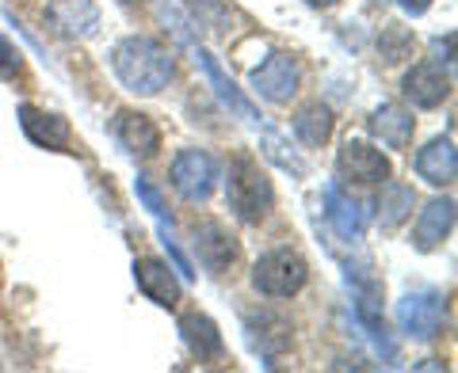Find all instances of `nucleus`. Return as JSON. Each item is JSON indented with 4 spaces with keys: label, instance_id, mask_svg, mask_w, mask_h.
I'll list each match as a JSON object with an SVG mask.
<instances>
[{
    "label": "nucleus",
    "instance_id": "18",
    "mask_svg": "<svg viewBox=\"0 0 458 373\" xmlns=\"http://www.w3.org/2000/svg\"><path fill=\"white\" fill-rule=\"evenodd\" d=\"M412 130H417L412 114L397 104H382L375 114H370V134H375L386 149H409Z\"/></svg>",
    "mask_w": 458,
    "mask_h": 373
},
{
    "label": "nucleus",
    "instance_id": "17",
    "mask_svg": "<svg viewBox=\"0 0 458 373\" xmlns=\"http://www.w3.org/2000/svg\"><path fill=\"white\" fill-rule=\"evenodd\" d=\"M417 176L432 186H451L458 176V153L451 137H432L417 153Z\"/></svg>",
    "mask_w": 458,
    "mask_h": 373
},
{
    "label": "nucleus",
    "instance_id": "14",
    "mask_svg": "<svg viewBox=\"0 0 458 373\" xmlns=\"http://www.w3.org/2000/svg\"><path fill=\"white\" fill-rule=\"evenodd\" d=\"M454 228V203L451 198H432L420 213H417V225H412V248L417 252H436L443 240L451 236Z\"/></svg>",
    "mask_w": 458,
    "mask_h": 373
},
{
    "label": "nucleus",
    "instance_id": "13",
    "mask_svg": "<svg viewBox=\"0 0 458 373\" xmlns=\"http://www.w3.org/2000/svg\"><path fill=\"white\" fill-rule=\"evenodd\" d=\"M20 126L38 149L65 153L69 145H73V126H69L62 114H54V111H38L31 104H23L20 107Z\"/></svg>",
    "mask_w": 458,
    "mask_h": 373
},
{
    "label": "nucleus",
    "instance_id": "10",
    "mask_svg": "<svg viewBox=\"0 0 458 373\" xmlns=\"http://www.w3.org/2000/svg\"><path fill=\"white\" fill-rule=\"evenodd\" d=\"M191 244H195L199 263H203L210 275H225V270L237 263V240H233V233H229L222 221L195 225V240Z\"/></svg>",
    "mask_w": 458,
    "mask_h": 373
},
{
    "label": "nucleus",
    "instance_id": "23",
    "mask_svg": "<svg viewBox=\"0 0 458 373\" xmlns=\"http://www.w3.org/2000/svg\"><path fill=\"white\" fill-rule=\"evenodd\" d=\"M378 50H382L386 62H401V57L412 54V35L405 31V27H397V23H386L382 35H378Z\"/></svg>",
    "mask_w": 458,
    "mask_h": 373
},
{
    "label": "nucleus",
    "instance_id": "19",
    "mask_svg": "<svg viewBox=\"0 0 458 373\" xmlns=\"http://www.w3.org/2000/svg\"><path fill=\"white\" fill-rule=\"evenodd\" d=\"M333 126H336V119H333V111H328L321 99H313V104L294 111V137L302 141L306 149H321L325 141L333 137Z\"/></svg>",
    "mask_w": 458,
    "mask_h": 373
},
{
    "label": "nucleus",
    "instance_id": "2",
    "mask_svg": "<svg viewBox=\"0 0 458 373\" xmlns=\"http://www.w3.org/2000/svg\"><path fill=\"white\" fill-rule=\"evenodd\" d=\"M225 203L245 225H260L271 206H276V186H271L267 171L260 168V161H252L249 153L233 156L229 164V179H225Z\"/></svg>",
    "mask_w": 458,
    "mask_h": 373
},
{
    "label": "nucleus",
    "instance_id": "24",
    "mask_svg": "<svg viewBox=\"0 0 458 373\" xmlns=\"http://www.w3.org/2000/svg\"><path fill=\"white\" fill-rule=\"evenodd\" d=\"M188 4L191 16L203 27H214V31H222V23L229 20V0H188Z\"/></svg>",
    "mask_w": 458,
    "mask_h": 373
},
{
    "label": "nucleus",
    "instance_id": "20",
    "mask_svg": "<svg viewBox=\"0 0 458 373\" xmlns=\"http://www.w3.org/2000/svg\"><path fill=\"white\" fill-rule=\"evenodd\" d=\"M191 50H195V62L203 65V73L210 77V84H214V88H218V95H222L225 104H229V111H237L241 119H249V122H260V114H256V107H252L249 99L233 88V80H229V77L222 73V65L214 62V54H210V50H203V46H191Z\"/></svg>",
    "mask_w": 458,
    "mask_h": 373
},
{
    "label": "nucleus",
    "instance_id": "1",
    "mask_svg": "<svg viewBox=\"0 0 458 373\" xmlns=\"http://www.w3.org/2000/svg\"><path fill=\"white\" fill-rule=\"evenodd\" d=\"M111 69L123 80L126 92L134 95H157L172 80V54L149 35H126L111 50Z\"/></svg>",
    "mask_w": 458,
    "mask_h": 373
},
{
    "label": "nucleus",
    "instance_id": "15",
    "mask_svg": "<svg viewBox=\"0 0 458 373\" xmlns=\"http://www.w3.org/2000/svg\"><path fill=\"white\" fill-rule=\"evenodd\" d=\"M180 336L188 343V351L199 358V362H218L225 354V343H222V332L207 312H183L180 317Z\"/></svg>",
    "mask_w": 458,
    "mask_h": 373
},
{
    "label": "nucleus",
    "instance_id": "25",
    "mask_svg": "<svg viewBox=\"0 0 458 373\" xmlns=\"http://www.w3.org/2000/svg\"><path fill=\"white\" fill-rule=\"evenodd\" d=\"M20 69H23V57L20 50L12 46V42L0 35V80H12V77H20Z\"/></svg>",
    "mask_w": 458,
    "mask_h": 373
},
{
    "label": "nucleus",
    "instance_id": "3",
    "mask_svg": "<svg viewBox=\"0 0 458 373\" xmlns=\"http://www.w3.org/2000/svg\"><path fill=\"white\" fill-rule=\"evenodd\" d=\"M310 278V267L306 260L298 255L294 248H271L264 252L260 260H256L252 267V286H256V294H264V297H294L298 290L306 286Z\"/></svg>",
    "mask_w": 458,
    "mask_h": 373
},
{
    "label": "nucleus",
    "instance_id": "26",
    "mask_svg": "<svg viewBox=\"0 0 458 373\" xmlns=\"http://www.w3.org/2000/svg\"><path fill=\"white\" fill-rule=\"evenodd\" d=\"M401 4H405L409 16H424V12L432 8V0H401Z\"/></svg>",
    "mask_w": 458,
    "mask_h": 373
},
{
    "label": "nucleus",
    "instance_id": "12",
    "mask_svg": "<svg viewBox=\"0 0 458 373\" xmlns=\"http://www.w3.org/2000/svg\"><path fill=\"white\" fill-rule=\"evenodd\" d=\"M401 92H405V99L412 107L432 111V107H439L443 99L451 95V77L443 73L439 65L420 62V65H412L405 73V80H401Z\"/></svg>",
    "mask_w": 458,
    "mask_h": 373
},
{
    "label": "nucleus",
    "instance_id": "9",
    "mask_svg": "<svg viewBox=\"0 0 458 373\" xmlns=\"http://www.w3.org/2000/svg\"><path fill=\"white\" fill-rule=\"evenodd\" d=\"M134 282L153 305H161V309L180 305L183 286H180L176 275H172V267L165 260H157V255H141V260H134Z\"/></svg>",
    "mask_w": 458,
    "mask_h": 373
},
{
    "label": "nucleus",
    "instance_id": "7",
    "mask_svg": "<svg viewBox=\"0 0 458 373\" xmlns=\"http://www.w3.org/2000/svg\"><path fill=\"white\" fill-rule=\"evenodd\" d=\"M439 324H443V294L417 290V294H405L397 301V327L409 339H420V343L436 339Z\"/></svg>",
    "mask_w": 458,
    "mask_h": 373
},
{
    "label": "nucleus",
    "instance_id": "22",
    "mask_svg": "<svg viewBox=\"0 0 458 373\" xmlns=\"http://www.w3.org/2000/svg\"><path fill=\"white\" fill-rule=\"evenodd\" d=\"M412 206H417V191H412L409 183H394V179L382 183V198H378V221H382V228H397L412 213Z\"/></svg>",
    "mask_w": 458,
    "mask_h": 373
},
{
    "label": "nucleus",
    "instance_id": "8",
    "mask_svg": "<svg viewBox=\"0 0 458 373\" xmlns=\"http://www.w3.org/2000/svg\"><path fill=\"white\" fill-rule=\"evenodd\" d=\"M111 130H114V141H119L134 161H153V156L161 153V130H157V122L149 114L126 107V111L114 114Z\"/></svg>",
    "mask_w": 458,
    "mask_h": 373
},
{
    "label": "nucleus",
    "instance_id": "16",
    "mask_svg": "<svg viewBox=\"0 0 458 373\" xmlns=\"http://www.w3.org/2000/svg\"><path fill=\"white\" fill-rule=\"evenodd\" d=\"M245 327H249V339H252V347L260 351V354H283L286 347H291V320L279 317V312H271V309H256L245 317Z\"/></svg>",
    "mask_w": 458,
    "mask_h": 373
},
{
    "label": "nucleus",
    "instance_id": "27",
    "mask_svg": "<svg viewBox=\"0 0 458 373\" xmlns=\"http://www.w3.org/2000/svg\"><path fill=\"white\" fill-rule=\"evenodd\" d=\"M310 4H313V8H333L336 0H310Z\"/></svg>",
    "mask_w": 458,
    "mask_h": 373
},
{
    "label": "nucleus",
    "instance_id": "6",
    "mask_svg": "<svg viewBox=\"0 0 458 373\" xmlns=\"http://www.w3.org/2000/svg\"><path fill=\"white\" fill-rule=\"evenodd\" d=\"M168 176H172V186L180 191V198H188V203H207L214 195V183H218V164L199 149H183V153H176Z\"/></svg>",
    "mask_w": 458,
    "mask_h": 373
},
{
    "label": "nucleus",
    "instance_id": "4",
    "mask_svg": "<svg viewBox=\"0 0 458 373\" xmlns=\"http://www.w3.org/2000/svg\"><path fill=\"white\" fill-rule=\"evenodd\" d=\"M298 88H302V65H298L294 54H271L267 62L260 69H252V92L267 99V104H291V99L298 95Z\"/></svg>",
    "mask_w": 458,
    "mask_h": 373
},
{
    "label": "nucleus",
    "instance_id": "21",
    "mask_svg": "<svg viewBox=\"0 0 458 373\" xmlns=\"http://www.w3.org/2000/svg\"><path fill=\"white\" fill-rule=\"evenodd\" d=\"M54 20L65 35H77V38H92L96 27H99V8L92 0H57L54 4Z\"/></svg>",
    "mask_w": 458,
    "mask_h": 373
},
{
    "label": "nucleus",
    "instance_id": "11",
    "mask_svg": "<svg viewBox=\"0 0 458 373\" xmlns=\"http://www.w3.org/2000/svg\"><path fill=\"white\" fill-rule=\"evenodd\" d=\"M325 218H328V225H333V233L340 240H348V244L363 240L367 210H363L360 198H352L340 183H328L325 186Z\"/></svg>",
    "mask_w": 458,
    "mask_h": 373
},
{
    "label": "nucleus",
    "instance_id": "5",
    "mask_svg": "<svg viewBox=\"0 0 458 373\" xmlns=\"http://www.w3.org/2000/svg\"><path fill=\"white\" fill-rule=\"evenodd\" d=\"M336 171H340V179L360 183V186H375V183H386V179L394 176L390 156L378 153L375 145H367V141H360V137H348L340 145Z\"/></svg>",
    "mask_w": 458,
    "mask_h": 373
}]
</instances>
